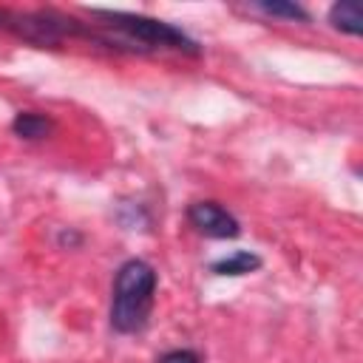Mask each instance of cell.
Wrapping results in <instances>:
<instances>
[{"mask_svg": "<svg viewBox=\"0 0 363 363\" xmlns=\"http://www.w3.org/2000/svg\"><path fill=\"white\" fill-rule=\"evenodd\" d=\"M96 20H105L102 26L113 31V37L108 40L111 48H125V51H153V48H173L190 57H199L201 48L199 43L184 34L182 28H176L173 23L156 20V17H145V14H128V11H102L94 9L91 11Z\"/></svg>", "mask_w": 363, "mask_h": 363, "instance_id": "6da1fadb", "label": "cell"}, {"mask_svg": "<svg viewBox=\"0 0 363 363\" xmlns=\"http://www.w3.org/2000/svg\"><path fill=\"white\" fill-rule=\"evenodd\" d=\"M258 267H261V255H255L252 250H235V252H230V255L213 261V264H210V272L235 278V275H250V272H255Z\"/></svg>", "mask_w": 363, "mask_h": 363, "instance_id": "5b68a950", "label": "cell"}, {"mask_svg": "<svg viewBox=\"0 0 363 363\" xmlns=\"http://www.w3.org/2000/svg\"><path fill=\"white\" fill-rule=\"evenodd\" d=\"M159 363H199V354L190 352V349H173V352H167Z\"/></svg>", "mask_w": 363, "mask_h": 363, "instance_id": "ba28073f", "label": "cell"}, {"mask_svg": "<svg viewBox=\"0 0 363 363\" xmlns=\"http://www.w3.org/2000/svg\"><path fill=\"white\" fill-rule=\"evenodd\" d=\"M187 218L201 235L210 238H235L241 233L238 218L218 201H193L187 207Z\"/></svg>", "mask_w": 363, "mask_h": 363, "instance_id": "3957f363", "label": "cell"}, {"mask_svg": "<svg viewBox=\"0 0 363 363\" xmlns=\"http://www.w3.org/2000/svg\"><path fill=\"white\" fill-rule=\"evenodd\" d=\"M258 11L269 14V17H286V20H298V23H309V11L298 3H255Z\"/></svg>", "mask_w": 363, "mask_h": 363, "instance_id": "52a82bcc", "label": "cell"}, {"mask_svg": "<svg viewBox=\"0 0 363 363\" xmlns=\"http://www.w3.org/2000/svg\"><path fill=\"white\" fill-rule=\"evenodd\" d=\"M329 23L346 34H363V14H360V6L352 3V0H340L329 9Z\"/></svg>", "mask_w": 363, "mask_h": 363, "instance_id": "8992f818", "label": "cell"}, {"mask_svg": "<svg viewBox=\"0 0 363 363\" xmlns=\"http://www.w3.org/2000/svg\"><path fill=\"white\" fill-rule=\"evenodd\" d=\"M82 238L77 233H60V244H79Z\"/></svg>", "mask_w": 363, "mask_h": 363, "instance_id": "9c48e42d", "label": "cell"}, {"mask_svg": "<svg viewBox=\"0 0 363 363\" xmlns=\"http://www.w3.org/2000/svg\"><path fill=\"white\" fill-rule=\"evenodd\" d=\"M156 295V269L142 261L130 258L116 269L113 278V298H111V326L119 335L142 332Z\"/></svg>", "mask_w": 363, "mask_h": 363, "instance_id": "7a4b0ae2", "label": "cell"}, {"mask_svg": "<svg viewBox=\"0 0 363 363\" xmlns=\"http://www.w3.org/2000/svg\"><path fill=\"white\" fill-rule=\"evenodd\" d=\"M11 130H14L20 139L37 142V139L51 136V130H54V119L45 116V113H40V111H20V113L11 119Z\"/></svg>", "mask_w": 363, "mask_h": 363, "instance_id": "277c9868", "label": "cell"}]
</instances>
